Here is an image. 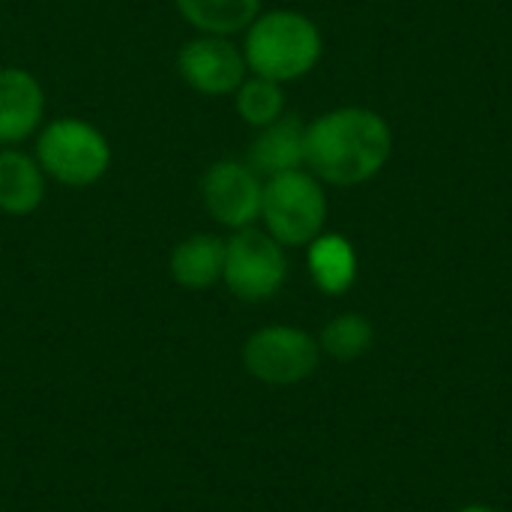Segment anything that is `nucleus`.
I'll return each mask as SVG.
<instances>
[{"instance_id": "f8f14e48", "label": "nucleus", "mask_w": 512, "mask_h": 512, "mask_svg": "<svg viewBox=\"0 0 512 512\" xmlns=\"http://www.w3.org/2000/svg\"><path fill=\"white\" fill-rule=\"evenodd\" d=\"M45 198L42 165L21 150H0V210L9 216L33 213Z\"/></svg>"}, {"instance_id": "9d476101", "label": "nucleus", "mask_w": 512, "mask_h": 512, "mask_svg": "<svg viewBox=\"0 0 512 512\" xmlns=\"http://www.w3.org/2000/svg\"><path fill=\"white\" fill-rule=\"evenodd\" d=\"M306 162V126L300 117H279L276 123L264 126L249 150V165L258 174L276 177L294 171Z\"/></svg>"}, {"instance_id": "2eb2a0df", "label": "nucleus", "mask_w": 512, "mask_h": 512, "mask_svg": "<svg viewBox=\"0 0 512 512\" xmlns=\"http://www.w3.org/2000/svg\"><path fill=\"white\" fill-rule=\"evenodd\" d=\"M234 102H237V114L255 126V129H264L270 123H276L282 114H285V93H282V84L279 81H270V78H246L237 90H234Z\"/></svg>"}, {"instance_id": "f3484780", "label": "nucleus", "mask_w": 512, "mask_h": 512, "mask_svg": "<svg viewBox=\"0 0 512 512\" xmlns=\"http://www.w3.org/2000/svg\"><path fill=\"white\" fill-rule=\"evenodd\" d=\"M459 512H495V510H489V507H465V510H459Z\"/></svg>"}, {"instance_id": "f257e3e1", "label": "nucleus", "mask_w": 512, "mask_h": 512, "mask_svg": "<svg viewBox=\"0 0 512 512\" xmlns=\"http://www.w3.org/2000/svg\"><path fill=\"white\" fill-rule=\"evenodd\" d=\"M393 132L372 108H336L306 126V165L333 186H360L381 174Z\"/></svg>"}, {"instance_id": "dca6fc26", "label": "nucleus", "mask_w": 512, "mask_h": 512, "mask_svg": "<svg viewBox=\"0 0 512 512\" xmlns=\"http://www.w3.org/2000/svg\"><path fill=\"white\" fill-rule=\"evenodd\" d=\"M372 321L366 315H357V312H345V315H336L324 330H321V351L336 357V360H357L363 357L369 348H372Z\"/></svg>"}, {"instance_id": "f03ea898", "label": "nucleus", "mask_w": 512, "mask_h": 512, "mask_svg": "<svg viewBox=\"0 0 512 512\" xmlns=\"http://www.w3.org/2000/svg\"><path fill=\"white\" fill-rule=\"evenodd\" d=\"M324 42L312 18L294 9H273L258 15L243 42L246 66L270 81H297L321 60Z\"/></svg>"}, {"instance_id": "6e6552de", "label": "nucleus", "mask_w": 512, "mask_h": 512, "mask_svg": "<svg viewBox=\"0 0 512 512\" xmlns=\"http://www.w3.org/2000/svg\"><path fill=\"white\" fill-rule=\"evenodd\" d=\"M180 78L204 96H228L246 81V57L228 36L189 39L177 54Z\"/></svg>"}, {"instance_id": "4468645a", "label": "nucleus", "mask_w": 512, "mask_h": 512, "mask_svg": "<svg viewBox=\"0 0 512 512\" xmlns=\"http://www.w3.org/2000/svg\"><path fill=\"white\" fill-rule=\"evenodd\" d=\"M177 9L204 36H231L249 30L261 15V0H177Z\"/></svg>"}, {"instance_id": "7ed1b4c3", "label": "nucleus", "mask_w": 512, "mask_h": 512, "mask_svg": "<svg viewBox=\"0 0 512 512\" xmlns=\"http://www.w3.org/2000/svg\"><path fill=\"white\" fill-rule=\"evenodd\" d=\"M261 219L282 246H309L327 222V195L315 174L285 171L264 183Z\"/></svg>"}, {"instance_id": "9b49d317", "label": "nucleus", "mask_w": 512, "mask_h": 512, "mask_svg": "<svg viewBox=\"0 0 512 512\" xmlns=\"http://www.w3.org/2000/svg\"><path fill=\"white\" fill-rule=\"evenodd\" d=\"M171 279L186 291H207L222 279L225 240L216 234H192L174 246L168 261Z\"/></svg>"}, {"instance_id": "423d86ee", "label": "nucleus", "mask_w": 512, "mask_h": 512, "mask_svg": "<svg viewBox=\"0 0 512 512\" xmlns=\"http://www.w3.org/2000/svg\"><path fill=\"white\" fill-rule=\"evenodd\" d=\"M321 345L297 327L273 324L255 330L243 345V366L255 381L291 387L318 369Z\"/></svg>"}, {"instance_id": "0eeeda50", "label": "nucleus", "mask_w": 512, "mask_h": 512, "mask_svg": "<svg viewBox=\"0 0 512 512\" xmlns=\"http://www.w3.org/2000/svg\"><path fill=\"white\" fill-rule=\"evenodd\" d=\"M201 198L207 213L225 228H252L261 219L264 183L252 165L222 159L213 162L201 180Z\"/></svg>"}, {"instance_id": "ddd939ff", "label": "nucleus", "mask_w": 512, "mask_h": 512, "mask_svg": "<svg viewBox=\"0 0 512 512\" xmlns=\"http://www.w3.org/2000/svg\"><path fill=\"white\" fill-rule=\"evenodd\" d=\"M309 273L318 291L339 297L357 279V252L342 234H318L309 243Z\"/></svg>"}, {"instance_id": "39448f33", "label": "nucleus", "mask_w": 512, "mask_h": 512, "mask_svg": "<svg viewBox=\"0 0 512 512\" xmlns=\"http://www.w3.org/2000/svg\"><path fill=\"white\" fill-rule=\"evenodd\" d=\"M222 279L228 291L246 303L270 300L288 279V258L279 240L258 228H240L225 243Z\"/></svg>"}, {"instance_id": "20e7f679", "label": "nucleus", "mask_w": 512, "mask_h": 512, "mask_svg": "<svg viewBox=\"0 0 512 512\" xmlns=\"http://www.w3.org/2000/svg\"><path fill=\"white\" fill-rule=\"evenodd\" d=\"M36 162L57 183L81 189L105 177L111 165V147L108 138L87 120L57 117L39 132Z\"/></svg>"}, {"instance_id": "1a4fd4ad", "label": "nucleus", "mask_w": 512, "mask_h": 512, "mask_svg": "<svg viewBox=\"0 0 512 512\" xmlns=\"http://www.w3.org/2000/svg\"><path fill=\"white\" fill-rule=\"evenodd\" d=\"M45 117L42 84L18 66L0 69V144L30 138Z\"/></svg>"}]
</instances>
